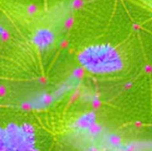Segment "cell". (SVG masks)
I'll use <instances>...</instances> for the list:
<instances>
[{"label":"cell","instance_id":"obj_1","mask_svg":"<svg viewBox=\"0 0 152 151\" xmlns=\"http://www.w3.org/2000/svg\"><path fill=\"white\" fill-rule=\"evenodd\" d=\"M77 61L82 68L94 75H109L124 68V59L119 51L110 44H95L85 47Z\"/></svg>","mask_w":152,"mask_h":151},{"label":"cell","instance_id":"obj_5","mask_svg":"<svg viewBox=\"0 0 152 151\" xmlns=\"http://www.w3.org/2000/svg\"><path fill=\"white\" fill-rule=\"evenodd\" d=\"M6 36H7V30L2 24H0V38H5Z\"/></svg>","mask_w":152,"mask_h":151},{"label":"cell","instance_id":"obj_2","mask_svg":"<svg viewBox=\"0 0 152 151\" xmlns=\"http://www.w3.org/2000/svg\"><path fill=\"white\" fill-rule=\"evenodd\" d=\"M0 151H40L34 125L28 121L0 124Z\"/></svg>","mask_w":152,"mask_h":151},{"label":"cell","instance_id":"obj_4","mask_svg":"<svg viewBox=\"0 0 152 151\" xmlns=\"http://www.w3.org/2000/svg\"><path fill=\"white\" fill-rule=\"evenodd\" d=\"M53 101H54L52 93H40L30 100L29 105L32 109H43L49 106Z\"/></svg>","mask_w":152,"mask_h":151},{"label":"cell","instance_id":"obj_3","mask_svg":"<svg viewBox=\"0 0 152 151\" xmlns=\"http://www.w3.org/2000/svg\"><path fill=\"white\" fill-rule=\"evenodd\" d=\"M57 42L55 31L48 27L36 28L31 35V43L40 52L51 50Z\"/></svg>","mask_w":152,"mask_h":151}]
</instances>
